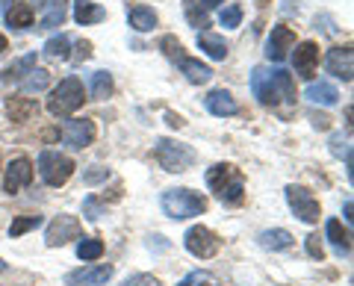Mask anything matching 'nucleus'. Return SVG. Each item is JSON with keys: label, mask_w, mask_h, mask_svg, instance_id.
Wrapping results in <instances>:
<instances>
[{"label": "nucleus", "mask_w": 354, "mask_h": 286, "mask_svg": "<svg viewBox=\"0 0 354 286\" xmlns=\"http://www.w3.org/2000/svg\"><path fill=\"white\" fill-rule=\"evenodd\" d=\"M106 18V9H101L95 0H74V21L80 27H88V24H97V21Z\"/></svg>", "instance_id": "aec40b11"}, {"label": "nucleus", "mask_w": 354, "mask_h": 286, "mask_svg": "<svg viewBox=\"0 0 354 286\" xmlns=\"http://www.w3.org/2000/svg\"><path fill=\"white\" fill-rule=\"evenodd\" d=\"M198 280H201V274L192 271V274H186V278H183L180 283H177V286H192V283H198Z\"/></svg>", "instance_id": "79ce46f5"}, {"label": "nucleus", "mask_w": 354, "mask_h": 286, "mask_svg": "<svg viewBox=\"0 0 354 286\" xmlns=\"http://www.w3.org/2000/svg\"><path fill=\"white\" fill-rule=\"evenodd\" d=\"M88 89H92L95 101H106V97L113 95V74H109V71H95L92 74V86H88Z\"/></svg>", "instance_id": "c756f323"}, {"label": "nucleus", "mask_w": 354, "mask_h": 286, "mask_svg": "<svg viewBox=\"0 0 354 286\" xmlns=\"http://www.w3.org/2000/svg\"><path fill=\"white\" fill-rule=\"evenodd\" d=\"M21 86V92H27V95H32V92H44L50 86V71L48 68H30L27 71V77L18 83Z\"/></svg>", "instance_id": "bb28decb"}, {"label": "nucleus", "mask_w": 354, "mask_h": 286, "mask_svg": "<svg viewBox=\"0 0 354 286\" xmlns=\"http://www.w3.org/2000/svg\"><path fill=\"white\" fill-rule=\"evenodd\" d=\"M325 236H328L330 245H334L337 257H348L351 254V236H348V230H342V225L337 222V218H330V222H328Z\"/></svg>", "instance_id": "4be33fe9"}, {"label": "nucleus", "mask_w": 354, "mask_h": 286, "mask_svg": "<svg viewBox=\"0 0 354 286\" xmlns=\"http://www.w3.org/2000/svg\"><path fill=\"white\" fill-rule=\"evenodd\" d=\"M260 242V248L266 251H286V248H292V233L290 230H283V227H272V230H263V233L257 236Z\"/></svg>", "instance_id": "412c9836"}, {"label": "nucleus", "mask_w": 354, "mask_h": 286, "mask_svg": "<svg viewBox=\"0 0 354 286\" xmlns=\"http://www.w3.org/2000/svg\"><path fill=\"white\" fill-rule=\"evenodd\" d=\"M180 74H183L192 86L209 83V77H213V71H209V65L198 62V59H189V57H183V59H180Z\"/></svg>", "instance_id": "b1692460"}, {"label": "nucleus", "mask_w": 354, "mask_h": 286, "mask_svg": "<svg viewBox=\"0 0 354 286\" xmlns=\"http://www.w3.org/2000/svg\"><path fill=\"white\" fill-rule=\"evenodd\" d=\"M160 207L169 218H177V222H180V218L201 216L207 210V198L192 192V189H169V192H162Z\"/></svg>", "instance_id": "7ed1b4c3"}, {"label": "nucleus", "mask_w": 354, "mask_h": 286, "mask_svg": "<svg viewBox=\"0 0 354 286\" xmlns=\"http://www.w3.org/2000/svg\"><path fill=\"white\" fill-rule=\"evenodd\" d=\"M207 109L213 115H218V118H225V115H236L239 113V106H236V101H234V95L230 92H225V89H213L207 95Z\"/></svg>", "instance_id": "f3484780"}, {"label": "nucleus", "mask_w": 354, "mask_h": 286, "mask_svg": "<svg viewBox=\"0 0 354 286\" xmlns=\"http://www.w3.org/2000/svg\"><path fill=\"white\" fill-rule=\"evenodd\" d=\"M83 216L88 218V222H97V218H101V216H104V204H101V201H97V198H95V195H88V198H86V201H83Z\"/></svg>", "instance_id": "f704fd0d"}, {"label": "nucleus", "mask_w": 354, "mask_h": 286, "mask_svg": "<svg viewBox=\"0 0 354 286\" xmlns=\"http://www.w3.org/2000/svg\"><path fill=\"white\" fill-rule=\"evenodd\" d=\"M32 180V162L27 157H18L6 166V178H3V189L9 195H18L24 186H30Z\"/></svg>", "instance_id": "f8f14e48"}, {"label": "nucleus", "mask_w": 354, "mask_h": 286, "mask_svg": "<svg viewBox=\"0 0 354 286\" xmlns=\"http://www.w3.org/2000/svg\"><path fill=\"white\" fill-rule=\"evenodd\" d=\"M153 153H157V162L165 171H186L195 166V151L174 139H160Z\"/></svg>", "instance_id": "39448f33"}, {"label": "nucleus", "mask_w": 354, "mask_h": 286, "mask_svg": "<svg viewBox=\"0 0 354 286\" xmlns=\"http://www.w3.org/2000/svg\"><path fill=\"white\" fill-rule=\"evenodd\" d=\"M251 92L263 106H278L281 101H292L295 97L292 74H286L283 68L257 65V68L251 71Z\"/></svg>", "instance_id": "f257e3e1"}, {"label": "nucleus", "mask_w": 354, "mask_h": 286, "mask_svg": "<svg viewBox=\"0 0 354 286\" xmlns=\"http://www.w3.org/2000/svg\"><path fill=\"white\" fill-rule=\"evenodd\" d=\"M286 204H290V210L301 218L304 225H316L322 210H319V201L313 198V192L304 189V186H286Z\"/></svg>", "instance_id": "6e6552de"}, {"label": "nucleus", "mask_w": 354, "mask_h": 286, "mask_svg": "<svg viewBox=\"0 0 354 286\" xmlns=\"http://www.w3.org/2000/svg\"><path fill=\"white\" fill-rule=\"evenodd\" d=\"M6 113L15 121H27L32 113H36V104L27 101V97H12V101H6Z\"/></svg>", "instance_id": "7c9ffc66"}, {"label": "nucleus", "mask_w": 354, "mask_h": 286, "mask_svg": "<svg viewBox=\"0 0 354 286\" xmlns=\"http://www.w3.org/2000/svg\"><path fill=\"white\" fill-rule=\"evenodd\" d=\"M39 225H41V216H21V218H15V222L9 225V236L18 239V236H24L27 230H36Z\"/></svg>", "instance_id": "2f4dec72"}, {"label": "nucleus", "mask_w": 354, "mask_h": 286, "mask_svg": "<svg viewBox=\"0 0 354 286\" xmlns=\"http://www.w3.org/2000/svg\"><path fill=\"white\" fill-rule=\"evenodd\" d=\"M304 97L310 104H319V106H337L339 104V92L330 86L328 80H319V83H310Z\"/></svg>", "instance_id": "a211bd4d"}, {"label": "nucleus", "mask_w": 354, "mask_h": 286, "mask_svg": "<svg viewBox=\"0 0 354 286\" xmlns=\"http://www.w3.org/2000/svg\"><path fill=\"white\" fill-rule=\"evenodd\" d=\"M121 286H160V280L157 278H153V274H130V278L124 280V283H121Z\"/></svg>", "instance_id": "e433bc0d"}, {"label": "nucleus", "mask_w": 354, "mask_h": 286, "mask_svg": "<svg viewBox=\"0 0 354 286\" xmlns=\"http://www.w3.org/2000/svg\"><path fill=\"white\" fill-rule=\"evenodd\" d=\"M71 239H80V222H77V216H57L48 225V233H44L48 248H59Z\"/></svg>", "instance_id": "1a4fd4ad"}, {"label": "nucleus", "mask_w": 354, "mask_h": 286, "mask_svg": "<svg viewBox=\"0 0 354 286\" xmlns=\"http://www.w3.org/2000/svg\"><path fill=\"white\" fill-rule=\"evenodd\" d=\"M3 18H6V24L12 30H27V27H32V18H36V12H32L30 3H12L3 12Z\"/></svg>", "instance_id": "5701e85b"}, {"label": "nucleus", "mask_w": 354, "mask_h": 286, "mask_svg": "<svg viewBox=\"0 0 354 286\" xmlns=\"http://www.w3.org/2000/svg\"><path fill=\"white\" fill-rule=\"evenodd\" d=\"M74 169H77L74 160L65 157V153H59V151H41L39 153V174H41V180L48 183V186L68 183Z\"/></svg>", "instance_id": "423d86ee"}, {"label": "nucleus", "mask_w": 354, "mask_h": 286, "mask_svg": "<svg viewBox=\"0 0 354 286\" xmlns=\"http://www.w3.org/2000/svg\"><path fill=\"white\" fill-rule=\"evenodd\" d=\"M183 245H186V251H189L192 257H198V260H209V257H216V254H218L221 239H218V236H216L209 227H204V225H195V227L186 230Z\"/></svg>", "instance_id": "0eeeda50"}, {"label": "nucleus", "mask_w": 354, "mask_h": 286, "mask_svg": "<svg viewBox=\"0 0 354 286\" xmlns=\"http://www.w3.org/2000/svg\"><path fill=\"white\" fill-rule=\"evenodd\" d=\"M292 45H295V32L290 27L278 24V27H272L269 39H266V57H269L272 62H283L286 53L292 50Z\"/></svg>", "instance_id": "9b49d317"}, {"label": "nucleus", "mask_w": 354, "mask_h": 286, "mask_svg": "<svg viewBox=\"0 0 354 286\" xmlns=\"http://www.w3.org/2000/svg\"><path fill=\"white\" fill-rule=\"evenodd\" d=\"M3 50H6V39H3V36H0V53H3Z\"/></svg>", "instance_id": "49530a36"}, {"label": "nucleus", "mask_w": 354, "mask_h": 286, "mask_svg": "<svg viewBox=\"0 0 354 286\" xmlns=\"http://www.w3.org/2000/svg\"><path fill=\"white\" fill-rule=\"evenodd\" d=\"M328 71L339 77V80H346L351 83V48H334V50H328Z\"/></svg>", "instance_id": "dca6fc26"}, {"label": "nucleus", "mask_w": 354, "mask_h": 286, "mask_svg": "<svg viewBox=\"0 0 354 286\" xmlns=\"http://www.w3.org/2000/svg\"><path fill=\"white\" fill-rule=\"evenodd\" d=\"M218 3H225V0H201V6H204V9H216Z\"/></svg>", "instance_id": "c03bdc74"}, {"label": "nucleus", "mask_w": 354, "mask_h": 286, "mask_svg": "<svg viewBox=\"0 0 354 286\" xmlns=\"http://www.w3.org/2000/svg\"><path fill=\"white\" fill-rule=\"evenodd\" d=\"M83 83L77 80V77H65V80L57 86V89L50 92L48 97V113L57 115V118H68L71 113L83 106Z\"/></svg>", "instance_id": "20e7f679"}, {"label": "nucleus", "mask_w": 354, "mask_h": 286, "mask_svg": "<svg viewBox=\"0 0 354 286\" xmlns=\"http://www.w3.org/2000/svg\"><path fill=\"white\" fill-rule=\"evenodd\" d=\"M36 3L41 9L39 30H57V27H62L65 15H68V3H65V0H36Z\"/></svg>", "instance_id": "2eb2a0df"}, {"label": "nucleus", "mask_w": 354, "mask_h": 286, "mask_svg": "<svg viewBox=\"0 0 354 286\" xmlns=\"http://www.w3.org/2000/svg\"><path fill=\"white\" fill-rule=\"evenodd\" d=\"M162 48H165V53H169V57L183 59V57H180V41H174L171 36H165V39H162Z\"/></svg>", "instance_id": "58836bf2"}, {"label": "nucleus", "mask_w": 354, "mask_h": 286, "mask_svg": "<svg viewBox=\"0 0 354 286\" xmlns=\"http://www.w3.org/2000/svg\"><path fill=\"white\" fill-rule=\"evenodd\" d=\"M109 278H113V266H83L77 271L65 274V286H104Z\"/></svg>", "instance_id": "ddd939ff"}, {"label": "nucleus", "mask_w": 354, "mask_h": 286, "mask_svg": "<svg viewBox=\"0 0 354 286\" xmlns=\"http://www.w3.org/2000/svg\"><path fill=\"white\" fill-rule=\"evenodd\" d=\"M330 153H334V157H346V169H348V178H351V148H348V139L342 133L330 136Z\"/></svg>", "instance_id": "473e14b6"}, {"label": "nucleus", "mask_w": 354, "mask_h": 286, "mask_svg": "<svg viewBox=\"0 0 354 286\" xmlns=\"http://www.w3.org/2000/svg\"><path fill=\"white\" fill-rule=\"evenodd\" d=\"M106 178H109V171H106L104 166H92V169H86V171H83V183H86V186L106 183Z\"/></svg>", "instance_id": "c9c22d12"}, {"label": "nucleus", "mask_w": 354, "mask_h": 286, "mask_svg": "<svg viewBox=\"0 0 354 286\" xmlns=\"http://www.w3.org/2000/svg\"><path fill=\"white\" fill-rule=\"evenodd\" d=\"M165 118H169V124H171V127H183V118H180V115H174V113H165Z\"/></svg>", "instance_id": "37998d69"}, {"label": "nucleus", "mask_w": 354, "mask_h": 286, "mask_svg": "<svg viewBox=\"0 0 354 286\" xmlns=\"http://www.w3.org/2000/svg\"><path fill=\"white\" fill-rule=\"evenodd\" d=\"M198 48H201L209 59H225L227 57L225 39L216 36V32H198Z\"/></svg>", "instance_id": "a878e982"}, {"label": "nucleus", "mask_w": 354, "mask_h": 286, "mask_svg": "<svg viewBox=\"0 0 354 286\" xmlns=\"http://www.w3.org/2000/svg\"><path fill=\"white\" fill-rule=\"evenodd\" d=\"M342 213H346V222H351V201H346V207H342Z\"/></svg>", "instance_id": "a18cd8bd"}, {"label": "nucleus", "mask_w": 354, "mask_h": 286, "mask_svg": "<svg viewBox=\"0 0 354 286\" xmlns=\"http://www.w3.org/2000/svg\"><path fill=\"white\" fill-rule=\"evenodd\" d=\"M307 254L313 257V260H322L325 257V248H322V242H319V236H307Z\"/></svg>", "instance_id": "4c0bfd02"}, {"label": "nucleus", "mask_w": 354, "mask_h": 286, "mask_svg": "<svg viewBox=\"0 0 354 286\" xmlns=\"http://www.w3.org/2000/svg\"><path fill=\"white\" fill-rule=\"evenodd\" d=\"M328 124H330V118H328V115H313V127L328 130Z\"/></svg>", "instance_id": "a19ab883"}, {"label": "nucleus", "mask_w": 354, "mask_h": 286, "mask_svg": "<svg viewBox=\"0 0 354 286\" xmlns=\"http://www.w3.org/2000/svg\"><path fill=\"white\" fill-rule=\"evenodd\" d=\"M127 21H130V27L133 30H139V32H148L157 27V12H153L151 6H142V3H130L127 6Z\"/></svg>", "instance_id": "6ab92c4d"}, {"label": "nucleus", "mask_w": 354, "mask_h": 286, "mask_svg": "<svg viewBox=\"0 0 354 286\" xmlns=\"http://www.w3.org/2000/svg\"><path fill=\"white\" fill-rule=\"evenodd\" d=\"M92 139H95V121L88 118H74L62 130V142L68 151H83L92 145Z\"/></svg>", "instance_id": "9d476101"}, {"label": "nucleus", "mask_w": 354, "mask_h": 286, "mask_svg": "<svg viewBox=\"0 0 354 286\" xmlns=\"http://www.w3.org/2000/svg\"><path fill=\"white\" fill-rule=\"evenodd\" d=\"M101 254H104V242L97 236H83L80 242H77V257H80L83 263L101 260Z\"/></svg>", "instance_id": "cd10ccee"}, {"label": "nucleus", "mask_w": 354, "mask_h": 286, "mask_svg": "<svg viewBox=\"0 0 354 286\" xmlns=\"http://www.w3.org/2000/svg\"><path fill=\"white\" fill-rule=\"evenodd\" d=\"M292 65H295V74L298 77L310 80L313 71H316V65H319V48H316V41H301V45L295 48V53H292Z\"/></svg>", "instance_id": "4468645a"}, {"label": "nucleus", "mask_w": 354, "mask_h": 286, "mask_svg": "<svg viewBox=\"0 0 354 286\" xmlns=\"http://www.w3.org/2000/svg\"><path fill=\"white\" fill-rule=\"evenodd\" d=\"M207 186L216 192L218 201L227 207H236V204H242V198H245V180H242V174L236 171V166H230V162H218V166L207 169Z\"/></svg>", "instance_id": "f03ea898"}, {"label": "nucleus", "mask_w": 354, "mask_h": 286, "mask_svg": "<svg viewBox=\"0 0 354 286\" xmlns=\"http://www.w3.org/2000/svg\"><path fill=\"white\" fill-rule=\"evenodd\" d=\"M218 21H221V27H225V30H234V27H239V21H242V9L236 3L227 6V9H221Z\"/></svg>", "instance_id": "72a5a7b5"}, {"label": "nucleus", "mask_w": 354, "mask_h": 286, "mask_svg": "<svg viewBox=\"0 0 354 286\" xmlns=\"http://www.w3.org/2000/svg\"><path fill=\"white\" fill-rule=\"evenodd\" d=\"M3 271H6V263H3V260H0V274H3Z\"/></svg>", "instance_id": "de8ad7c7"}, {"label": "nucleus", "mask_w": 354, "mask_h": 286, "mask_svg": "<svg viewBox=\"0 0 354 286\" xmlns=\"http://www.w3.org/2000/svg\"><path fill=\"white\" fill-rule=\"evenodd\" d=\"M209 286H213V283H209Z\"/></svg>", "instance_id": "09e8293b"}, {"label": "nucleus", "mask_w": 354, "mask_h": 286, "mask_svg": "<svg viewBox=\"0 0 354 286\" xmlns=\"http://www.w3.org/2000/svg\"><path fill=\"white\" fill-rule=\"evenodd\" d=\"M88 57H92V41H77V62H86Z\"/></svg>", "instance_id": "ea45409f"}, {"label": "nucleus", "mask_w": 354, "mask_h": 286, "mask_svg": "<svg viewBox=\"0 0 354 286\" xmlns=\"http://www.w3.org/2000/svg\"><path fill=\"white\" fill-rule=\"evenodd\" d=\"M30 68H36V53H27L24 59H18V62L9 65V68L3 71V80H6V83H21V80L27 77Z\"/></svg>", "instance_id": "c85d7f7f"}, {"label": "nucleus", "mask_w": 354, "mask_h": 286, "mask_svg": "<svg viewBox=\"0 0 354 286\" xmlns=\"http://www.w3.org/2000/svg\"><path fill=\"white\" fill-rule=\"evenodd\" d=\"M41 53L48 59H53V62H65V59H71V39L68 36H53V39H48L44 41V48H41Z\"/></svg>", "instance_id": "393cba45"}]
</instances>
